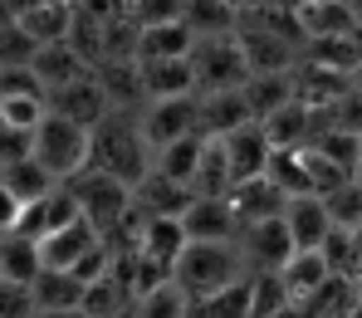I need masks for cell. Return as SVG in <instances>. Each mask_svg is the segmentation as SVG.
<instances>
[{
  "mask_svg": "<svg viewBox=\"0 0 362 318\" xmlns=\"http://www.w3.org/2000/svg\"><path fill=\"white\" fill-rule=\"evenodd\" d=\"M186 240H235L240 235V211L230 196H196L181 211Z\"/></svg>",
  "mask_w": 362,
  "mask_h": 318,
  "instance_id": "11",
  "label": "cell"
},
{
  "mask_svg": "<svg viewBox=\"0 0 362 318\" xmlns=\"http://www.w3.org/2000/svg\"><path fill=\"white\" fill-rule=\"evenodd\" d=\"M353 5V20H358V30H362V0H348Z\"/></svg>",
  "mask_w": 362,
  "mask_h": 318,
  "instance_id": "40",
  "label": "cell"
},
{
  "mask_svg": "<svg viewBox=\"0 0 362 318\" xmlns=\"http://www.w3.org/2000/svg\"><path fill=\"white\" fill-rule=\"evenodd\" d=\"M83 279L69 274V269H40V279L30 284L35 294V309L40 314H59V309H83Z\"/></svg>",
  "mask_w": 362,
  "mask_h": 318,
  "instance_id": "19",
  "label": "cell"
},
{
  "mask_svg": "<svg viewBox=\"0 0 362 318\" xmlns=\"http://www.w3.org/2000/svg\"><path fill=\"white\" fill-rule=\"evenodd\" d=\"M49 113L74 118V123H83V127H98L113 113V103H108L98 73H83V78H74V83H64V88H49Z\"/></svg>",
  "mask_w": 362,
  "mask_h": 318,
  "instance_id": "10",
  "label": "cell"
},
{
  "mask_svg": "<svg viewBox=\"0 0 362 318\" xmlns=\"http://www.w3.org/2000/svg\"><path fill=\"white\" fill-rule=\"evenodd\" d=\"M74 10H78L74 0H45L30 15H20V25H25V35L35 45H64L69 40V25H74Z\"/></svg>",
  "mask_w": 362,
  "mask_h": 318,
  "instance_id": "23",
  "label": "cell"
},
{
  "mask_svg": "<svg viewBox=\"0 0 362 318\" xmlns=\"http://www.w3.org/2000/svg\"><path fill=\"white\" fill-rule=\"evenodd\" d=\"M137 69H142L147 103H152V98H181V93H196V69H191V59H137Z\"/></svg>",
  "mask_w": 362,
  "mask_h": 318,
  "instance_id": "16",
  "label": "cell"
},
{
  "mask_svg": "<svg viewBox=\"0 0 362 318\" xmlns=\"http://www.w3.org/2000/svg\"><path fill=\"white\" fill-rule=\"evenodd\" d=\"M196 318H255V274H240L235 284H226L211 299H201Z\"/></svg>",
  "mask_w": 362,
  "mask_h": 318,
  "instance_id": "25",
  "label": "cell"
},
{
  "mask_svg": "<svg viewBox=\"0 0 362 318\" xmlns=\"http://www.w3.org/2000/svg\"><path fill=\"white\" fill-rule=\"evenodd\" d=\"M0 235H5V230H0Z\"/></svg>",
  "mask_w": 362,
  "mask_h": 318,
  "instance_id": "46",
  "label": "cell"
},
{
  "mask_svg": "<svg viewBox=\"0 0 362 318\" xmlns=\"http://www.w3.org/2000/svg\"><path fill=\"white\" fill-rule=\"evenodd\" d=\"M132 20L147 30V25H167V20H186V0H137L132 5Z\"/></svg>",
  "mask_w": 362,
  "mask_h": 318,
  "instance_id": "36",
  "label": "cell"
},
{
  "mask_svg": "<svg viewBox=\"0 0 362 318\" xmlns=\"http://www.w3.org/2000/svg\"><path fill=\"white\" fill-rule=\"evenodd\" d=\"M0 279H5V269H0Z\"/></svg>",
  "mask_w": 362,
  "mask_h": 318,
  "instance_id": "44",
  "label": "cell"
},
{
  "mask_svg": "<svg viewBox=\"0 0 362 318\" xmlns=\"http://www.w3.org/2000/svg\"><path fill=\"white\" fill-rule=\"evenodd\" d=\"M323 206H328V216H333V225H338V230H353V235L362 230V182H358V177H353V182H343L338 191H328V196H323Z\"/></svg>",
  "mask_w": 362,
  "mask_h": 318,
  "instance_id": "31",
  "label": "cell"
},
{
  "mask_svg": "<svg viewBox=\"0 0 362 318\" xmlns=\"http://www.w3.org/2000/svg\"><path fill=\"white\" fill-rule=\"evenodd\" d=\"M69 187H74V196H78L83 216H88L103 235H118L122 225H127V216H132V187H127L122 177L88 167V172H78Z\"/></svg>",
  "mask_w": 362,
  "mask_h": 318,
  "instance_id": "4",
  "label": "cell"
},
{
  "mask_svg": "<svg viewBox=\"0 0 362 318\" xmlns=\"http://www.w3.org/2000/svg\"><path fill=\"white\" fill-rule=\"evenodd\" d=\"M240 274H250V269H245L235 240H186L177 269H172V279L186 289V299H191V304L211 299L216 289L235 284Z\"/></svg>",
  "mask_w": 362,
  "mask_h": 318,
  "instance_id": "2",
  "label": "cell"
},
{
  "mask_svg": "<svg viewBox=\"0 0 362 318\" xmlns=\"http://www.w3.org/2000/svg\"><path fill=\"white\" fill-rule=\"evenodd\" d=\"M221 147H226V157H230L235 187H240V182H255V177H264L269 162H274V137H269V127H264V123L235 127L230 137H221Z\"/></svg>",
  "mask_w": 362,
  "mask_h": 318,
  "instance_id": "9",
  "label": "cell"
},
{
  "mask_svg": "<svg viewBox=\"0 0 362 318\" xmlns=\"http://www.w3.org/2000/svg\"><path fill=\"white\" fill-rule=\"evenodd\" d=\"M108 235L88 220V216H78V220H69L64 230H54V235H45L40 240V254H45V269H74L78 259L88 250H98Z\"/></svg>",
  "mask_w": 362,
  "mask_h": 318,
  "instance_id": "12",
  "label": "cell"
},
{
  "mask_svg": "<svg viewBox=\"0 0 362 318\" xmlns=\"http://www.w3.org/2000/svg\"><path fill=\"white\" fill-rule=\"evenodd\" d=\"M284 220H289V235L299 250H323V240L333 235V216H328L323 196H289Z\"/></svg>",
  "mask_w": 362,
  "mask_h": 318,
  "instance_id": "13",
  "label": "cell"
},
{
  "mask_svg": "<svg viewBox=\"0 0 362 318\" xmlns=\"http://www.w3.org/2000/svg\"><path fill=\"white\" fill-rule=\"evenodd\" d=\"M127 5H137V0H127Z\"/></svg>",
  "mask_w": 362,
  "mask_h": 318,
  "instance_id": "43",
  "label": "cell"
},
{
  "mask_svg": "<svg viewBox=\"0 0 362 318\" xmlns=\"http://www.w3.org/2000/svg\"><path fill=\"white\" fill-rule=\"evenodd\" d=\"M35 157L45 162V172L54 182H74L93 162V127L59 118V113H45V123L35 127Z\"/></svg>",
  "mask_w": 362,
  "mask_h": 318,
  "instance_id": "3",
  "label": "cell"
},
{
  "mask_svg": "<svg viewBox=\"0 0 362 318\" xmlns=\"http://www.w3.org/2000/svg\"><path fill=\"white\" fill-rule=\"evenodd\" d=\"M35 294L30 284H15V279H0V318H35Z\"/></svg>",
  "mask_w": 362,
  "mask_h": 318,
  "instance_id": "35",
  "label": "cell"
},
{
  "mask_svg": "<svg viewBox=\"0 0 362 318\" xmlns=\"http://www.w3.org/2000/svg\"><path fill=\"white\" fill-rule=\"evenodd\" d=\"M30 69L40 73V83H45V93L49 88H64V83H74V78H83V73H93L83 54H74L69 45H40V54L30 59Z\"/></svg>",
  "mask_w": 362,
  "mask_h": 318,
  "instance_id": "24",
  "label": "cell"
},
{
  "mask_svg": "<svg viewBox=\"0 0 362 318\" xmlns=\"http://www.w3.org/2000/svg\"><path fill=\"white\" fill-rule=\"evenodd\" d=\"M0 269H5V279H15V284H35L40 269H45L40 240L20 235V230H5V235H0Z\"/></svg>",
  "mask_w": 362,
  "mask_h": 318,
  "instance_id": "22",
  "label": "cell"
},
{
  "mask_svg": "<svg viewBox=\"0 0 362 318\" xmlns=\"http://www.w3.org/2000/svg\"><path fill=\"white\" fill-rule=\"evenodd\" d=\"M20 211H25V206H20V201L10 196V187L0 182V230H15V220H20Z\"/></svg>",
  "mask_w": 362,
  "mask_h": 318,
  "instance_id": "37",
  "label": "cell"
},
{
  "mask_svg": "<svg viewBox=\"0 0 362 318\" xmlns=\"http://www.w3.org/2000/svg\"><path fill=\"white\" fill-rule=\"evenodd\" d=\"M230 201H235V211H240V225H250V220H274V216H284L289 191L279 187V182H269V177H255V182H240V187L230 191Z\"/></svg>",
  "mask_w": 362,
  "mask_h": 318,
  "instance_id": "17",
  "label": "cell"
},
{
  "mask_svg": "<svg viewBox=\"0 0 362 318\" xmlns=\"http://www.w3.org/2000/svg\"><path fill=\"white\" fill-rule=\"evenodd\" d=\"M0 182L10 187V196H15L20 206H30V201H40V196H49V191L59 187V182L45 172V162H40V157H25V162L0 167Z\"/></svg>",
  "mask_w": 362,
  "mask_h": 318,
  "instance_id": "28",
  "label": "cell"
},
{
  "mask_svg": "<svg viewBox=\"0 0 362 318\" xmlns=\"http://www.w3.org/2000/svg\"><path fill=\"white\" fill-rule=\"evenodd\" d=\"M132 201H137V211L142 216H181L196 196H191V187H181V182H172V177H162L157 167L132 187Z\"/></svg>",
  "mask_w": 362,
  "mask_h": 318,
  "instance_id": "15",
  "label": "cell"
},
{
  "mask_svg": "<svg viewBox=\"0 0 362 318\" xmlns=\"http://www.w3.org/2000/svg\"><path fill=\"white\" fill-rule=\"evenodd\" d=\"M235 250H240L250 274H274V269H284V264L299 254V245H294V235H289V220L274 216V220H250V225H240Z\"/></svg>",
  "mask_w": 362,
  "mask_h": 318,
  "instance_id": "6",
  "label": "cell"
},
{
  "mask_svg": "<svg viewBox=\"0 0 362 318\" xmlns=\"http://www.w3.org/2000/svg\"><path fill=\"white\" fill-rule=\"evenodd\" d=\"M245 103H250L255 123H269L284 103H294V73H250Z\"/></svg>",
  "mask_w": 362,
  "mask_h": 318,
  "instance_id": "20",
  "label": "cell"
},
{
  "mask_svg": "<svg viewBox=\"0 0 362 318\" xmlns=\"http://www.w3.org/2000/svg\"><path fill=\"white\" fill-rule=\"evenodd\" d=\"M206 132H186V137H177V142H167L157 157H152V167L162 172V177H172V182H181V187H191V177H196V167H201V157H206Z\"/></svg>",
  "mask_w": 362,
  "mask_h": 318,
  "instance_id": "21",
  "label": "cell"
},
{
  "mask_svg": "<svg viewBox=\"0 0 362 318\" xmlns=\"http://www.w3.org/2000/svg\"><path fill=\"white\" fill-rule=\"evenodd\" d=\"M191 49H196V30L186 20L147 25L137 35V59H191Z\"/></svg>",
  "mask_w": 362,
  "mask_h": 318,
  "instance_id": "18",
  "label": "cell"
},
{
  "mask_svg": "<svg viewBox=\"0 0 362 318\" xmlns=\"http://www.w3.org/2000/svg\"><path fill=\"white\" fill-rule=\"evenodd\" d=\"M353 177H358V182H362V157H358V172H353Z\"/></svg>",
  "mask_w": 362,
  "mask_h": 318,
  "instance_id": "42",
  "label": "cell"
},
{
  "mask_svg": "<svg viewBox=\"0 0 362 318\" xmlns=\"http://www.w3.org/2000/svg\"><path fill=\"white\" fill-rule=\"evenodd\" d=\"M25 157H35V127H20V123L0 118V167L25 162Z\"/></svg>",
  "mask_w": 362,
  "mask_h": 318,
  "instance_id": "34",
  "label": "cell"
},
{
  "mask_svg": "<svg viewBox=\"0 0 362 318\" xmlns=\"http://www.w3.org/2000/svg\"><path fill=\"white\" fill-rule=\"evenodd\" d=\"M230 191H235L230 157H226L221 137H211V142H206V157H201V167H196V177H191V196H230Z\"/></svg>",
  "mask_w": 362,
  "mask_h": 318,
  "instance_id": "27",
  "label": "cell"
},
{
  "mask_svg": "<svg viewBox=\"0 0 362 318\" xmlns=\"http://www.w3.org/2000/svg\"><path fill=\"white\" fill-rule=\"evenodd\" d=\"M289 304H299V299L289 294L284 269H274V274H255V318H274V314H284Z\"/></svg>",
  "mask_w": 362,
  "mask_h": 318,
  "instance_id": "32",
  "label": "cell"
},
{
  "mask_svg": "<svg viewBox=\"0 0 362 318\" xmlns=\"http://www.w3.org/2000/svg\"><path fill=\"white\" fill-rule=\"evenodd\" d=\"M186 25L196 30V40L235 35L240 30V10L230 0H186Z\"/></svg>",
  "mask_w": 362,
  "mask_h": 318,
  "instance_id": "26",
  "label": "cell"
},
{
  "mask_svg": "<svg viewBox=\"0 0 362 318\" xmlns=\"http://www.w3.org/2000/svg\"><path fill=\"white\" fill-rule=\"evenodd\" d=\"M353 88H358V93H362V64H358V73H353Z\"/></svg>",
  "mask_w": 362,
  "mask_h": 318,
  "instance_id": "41",
  "label": "cell"
},
{
  "mask_svg": "<svg viewBox=\"0 0 362 318\" xmlns=\"http://www.w3.org/2000/svg\"><path fill=\"white\" fill-rule=\"evenodd\" d=\"M35 318H88L83 309H59V314H35Z\"/></svg>",
  "mask_w": 362,
  "mask_h": 318,
  "instance_id": "39",
  "label": "cell"
},
{
  "mask_svg": "<svg viewBox=\"0 0 362 318\" xmlns=\"http://www.w3.org/2000/svg\"><path fill=\"white\" fill-rule=\"evenodd\" d=\"M201 98V132L206 137H230L235 127L255 123L250 103H245V88H221V93H196Z\"/></svg>",
  "mask_w": 362,
  "mask_h": 318,
  "instance_id": "14",
  "label": "cell"
},
{
  "mask_svg": "<svg viewBox=\"0 0 362 318\" xmlns=\"http://www.w3.org/2000/svg\"><path fill=\"white\" fill-rule=\"evenodd\" d=\"M284 279H289V294H294V299H308L313 289H323V284L333 279V269H328L323 250H299L284 264Z\"/></svg>",
  "mask_w": 362,
  "mask_h": 318,
  "instance_id": "30",
  "label": "cell"
},
{
  "mask_svg": "<svg viewBox=\"0 0 362 318\" xmlns=\"http://www.w3.org/2000/svg\"><path fill=\"white\" fill-rule=\"evenodd\" d=\"M35 54H40V45L25 35V25L15 15H0V69L5 64H30Z\"/></svg>",
  "mask_w": 362,
  "mask_h": 318,
  "instance_id": "33",
  "label": "cell"
},
{
  "mask_svg": "<svg viewBox=\"0 0 362 318\" xmlns=\"http://www.w3.org/2000/svg\"><path fill=\"white\" fill-rule=\"evenodd\" d=\"M0 5H5V15H15V20H20V15H30V10H35V5H45V0H0Z\"/></svg>",
  "mask_w": 362,
  "mask_h": 318,
  "instance_id": "38",
  "label": "cell"
},
{
  "mask_svg": "<svg viewBox=\"0 0 362 318\" xmlns=\"http://www.w3.org/2000/svg\"><path fill=\"white\" fill-rule=\"evenodd\" d=\"M137 123H142V137L152 142V157H157L167 142H177V137H186V132H201V98H196V93L152 98V103L137 113Z\"/></svg>",
  "mask_w": 362,
  "mask_h": 318,
  "instance_id": "7",
  "label": "cell"
},
{
  "mask_svg": "<svg viewBox=\"0 0 362 318\" xmlns=\"http://www.w3.org/2000/svg\"><path fill=\"white\" fill-rule=\"evenodd\" d=\"M191 69H196V93H221V88H245L250 83V59L240 49V35L196 40Z\"/></svg>",
  "mask_w": 362,
  "mask_h": 318,
  "instance_id": "5",
  "label": "cell"
},
{
  "mask_svg": "<svg viewBox=\"0 0 362 318\" xmlns=\"http://www.w3.org/2000/svg\"><path fill=\"white\" fill-rule=\"evenodd\" d=\"M88 167L113 172V177H122V182H127V187H137V182L152 172V142L142 137L137 113L113 108L103 123L93 127V162H88Z\"/></svg>",
  "mask_w": 362,
  "mask_h": 318,
  "instance_id": "1",
  "label": "cell"
},
{
  "mask_svg": "<svg viewBox=\"0 0 362 318\" xmlns=\"http://www.w3.org/2000/svg\"><path fill=\"white\" fill-rule=\"evenodd\" d=\"M132 318H191V299H186V289H181L177 279H167V284L137 294Z\"/></svg>",
  "mask_w": 362,
  "mask_h": 318,
  "instance_id": "29",
  "label": "cell"
},
{
  "mask_svg": "<svg viewBox=\"0 0 362 318\" xmlns=\"http://www.w3.org/2000/svg\"><path fill=\"white\" fill-rule=\"evenodd\" d=\"M0 15H5V5H0Z\"/></svg>",
  "mask_w": 362,
  "mask_h": 318,
  "instance_id": "45",
  "label": "cell"
},
{
  "mask_svg": "<svg viewBox=\"0 0 362 318\" xmlns=\"http://www.w3.org/2000/svg\"><path fill=\"white\" fill-rule=\"evenodd\" d=\"M78 216H83V206H78L74 187H69V182H59L49 196H40V201H30V206L20 211L15 230H20V235H30V240H45V235L64 230V225H69V220H78Z\"/></svg>",
  "mask_w": 362,
  "mask_h": 318,
  "instance_id": "8",
  "label": "cell"
}]
</instances>
